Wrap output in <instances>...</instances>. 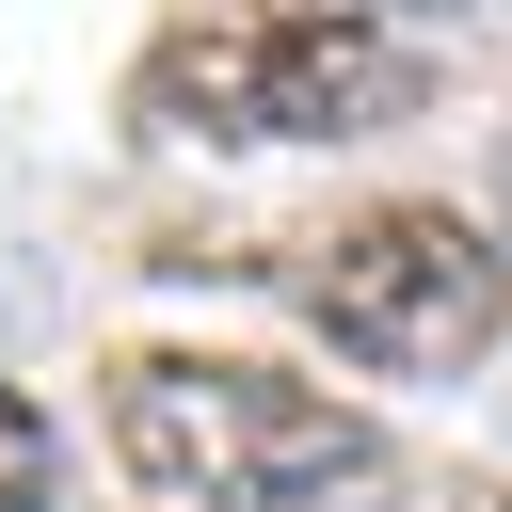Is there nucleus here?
Segmentation results:
<instances>
[{
	"label": "nucleus",
	"mask_w": 512,
	"mask_h": 512,
	"mask_svg": "<svg viewBox=\"0 0 512 512\" xmlns=\"http://www.w3.org/2000/svg\"><path fill=\"white\" fill-rule=\"evenodd\" d=\"M96 416H112L128 480L176 496V512H336V496L384 480V432L336 384H288V368H240V352H128Z\"/></svg>",
	"instance_id": "obj_2"
},
{
	"label": "nucleus",
	"mask_w": 512,
	"mask_h": 512,
	"mask_svg": "<svg viewBox=\"0 0 512 512\" xmlns=\"http://www.w3.org/2000/svg\"><path fill=\"white\" fill-rule=\"evenodd\" d=\"M416 96H432L416 0H192L128 80L160 144H352L400 128Z\"/></svg>",
	"instance_id": "obj_1"
},
{
	"label": "nucleus",
	"mask_w": 512,
	"mask_h": 512,
	"mask_svg": "<svg viewBox=\"0 0 512 512\" xmlns=\"http://www.w3.org/2000/svg\"><path fill=\"white\" fill-rule=\"evenodd\" d=\"M496 512H512V496H496Z\"/></svg>",
	"instance_id": "obj_4"
},
{
	"label": "nucleus",
	"mask_w": 512,
	"mask_h": 512,
	"mask_svg": "<svg viewBox=\"0 0 512 512\" xmlns=\"http://www.w3.org/2000/svg\"><path fill=\"white\" fill-rule=\"evenodd\" d=\"M288 288H304L320 352H336V368H384V384L464 368V352H496V320H512V256H496V224L416 208V192H384V208L320 224Z\"/></svg>",
	"instance_id": "obj_3"
}]
</instances>
